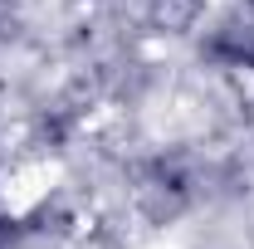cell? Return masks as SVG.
<instances>
[{"label":"cell","mask_w":254,"mask_h":249,"mask_svg":"<svg viewBox=\"0 0 254 249\" xmlns=\"http://www.w3.org/2000/svg\"><path fill=\"white\" fill-rule=\"evenodd\" d=\"M200 15V0H142V20L157 34H181L195 25Z\"/></svg>","instance_id":"6da1fadb"}]
</instances>
